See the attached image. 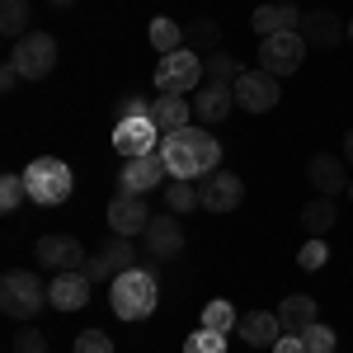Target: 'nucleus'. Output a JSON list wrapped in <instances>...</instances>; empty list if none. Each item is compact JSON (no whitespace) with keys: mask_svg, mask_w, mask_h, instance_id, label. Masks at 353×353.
Instances as JSON below:
<instances>
[{"mask_svg":"<svg viewBox=\"0 0 353 353\" xmlns=\"http://www.w3.org/2000/svg\"><path fill=\"white\" fill-rule=\"evenodd\" d=\"M236 321H241V316H236V306H231V301H208V306H203V325H208V330L231 334V330H236Z\"/></svg>","mask_w":353,"mask_h":353,"instance_id":"nucleus-30","label":"nucleus"},{"mask_svg":"<svg viewBox=\"0 0 353 353\" xmlns=\"http://www.w3.org/2000/svg\"><path fill=\"white\" fill-rule=\"evenodd\" d=\"M161 128L151 123V113L146 118H118L113 123V151L123 156V161H132V156H156L161 151Z\"/></svg>","mask_w":353,"mask_h":353,"instance_id":"nucleus-7","label":"nucleus"},{"mask_svg":"<svg viewBox=\"0 0 353 353\" xmlns=\"http://www.w3.org/2000/svg\"><path fill=\"white\" fill-rule=\"evenodd\" d=\"M0 33L14 43L28 33V0H0Z\"/></svg>","mask_w":353,"mask_h":353,"instance_id":"nucleus-26","label":"nucleus"},{"mask_svg":"<svg viewBox=\"0 0 353 353\" xmlns=\"http://www.w3.org/2000/svg\"><path fill=\"white\" fill-rule=\"evenodd\" d=\"M278 321H283L288 334H301V330H311L321 321V306H316V297H306V292H292V297H283V306H278Z\"/></svg>","mask_w":353,"mask_h":353,"instance_id":"nucleus-22","label":"nucleus"},{"mask_svg":"<svg viewBox=\"0 0 353 353\" xmlns=\"http://www.w3.org/2000/svg\"><path fill=\"white\" fill-rule=\"evenodd\" d=\"M208 81V71H203V57L193 52V48H179V52H165L156 61V90L161 94H189L198 85Z\"/></svg>","mask_w":353,"mask_h":353,"instance_id":"nucleus-5","label":"nucleus"},{"mask_svg":"<svg viewBox=\"0 0 353 353\" xmlns=\"http://www.w3.org/2000/svg\"><path fill=\"white\" fill-rule=\"evenodd\" d=\"M10 353H48V339H43V330H14V339H10Z\"/></svg>","mask_w":353,"mask_h":353,"instance_id":"nucleus-34","label":"nucleus"},{"mask_svg":"<svg viewBox=\"0 0 353 353\" xmlns=\"http://www.w3.org/2000/svg\"><path fill=\"white\" fill-rule=\"evenodd\" d=\"M203 71H208V81H221V85H236V76H241L245 66L236 61L231 52H212V57H203Z\"/></svg>","mask_w":353,"mask_h":353,"instance_id":"nucleus-29","label":"nucleus"},{"mask_svg":"<svg viewBox=\"0 0 353 353\" xmlns=\"http://www.w3.org/2000/svg\"><path fill=\"white\" fill-rule=\"evenodd\" d=\"M198 203L221 217V212H236L245 203V184L241 174H231V170H212V174H203V189H198Z\"/></svg>","mask_w":353,"mask_h":353,"instance_id":"nucleus-10","label":"nucleus"},{"mask_svg":"<svg viewBox=\"0 0 353 353\" xmlns=\"http://www.w3.org/2000/svg\"><path fill=\"white\" fill-rule=\"evenodd\" d=\"M52 5H71V0H52Z\"/></svg>","mask_w":353,"mask_h":353,"instance_id":"nucleus-43","label":"nucleus"},{"mask_svg":"<svg viewBox=\"0 0 353 353\" xmlns=\"http://www.w3.org/2000/svg\"><path fill=\"white\" fill-rule=\"evenodd\" d=\"M231 90H236V109L245 113H269L278 104V76H269L264 66H245Z\"/></svg>","mask_w":353,"mask_h":353,"instance_id":"nucleus-9","label":"nucleus"},{"mask_svg":"<svg viewBox=\"0 0 353 353\" xmlns=\"http://www.w3.org/2000/svg\"><path fill=\"white\" fill-rule=\"evenodd\" d=\"M24 198H28L24 174H0V212H14Z\"/></svg>","mask_w":353,"mask_h":353,"instance_id":"nucleus-32","label":"nucleus"},{"mask_svg":"<svg viewBox=\"0 0 353 353\" xmlns=\"http://www.w3.org/2000/svg\"><path fill=\"white\" fill-rule=\"evenodd\" d=\"M151 48H156V52H179V48H184V28L174 24V19H170V14H156V19H151Z\"/></svg>","mask_w":353,"mask_h":353,"instance_id":"nucleus-25","label":"nucleus"},{"mask_svg":"<svg viewBox=\"0 0 353 353\" xmlns=\"http://www.w3.org/2000/svg\"><path fill=\"white\" fill-rule=\"evenodd\" d=\"M146 113H151V99H137V94H128L118 104V118H146Z\"/></svg>","mask_w":353,"mask_h":353,"instance_id":"nucleus-37","label":"nucleus"},{"mask_svg":"<svg viewBox=\"0 0 353 353\" xmlns=\"http://www.w3.org/2000/svg\"><path fill=\"white\" fill-rule=\"evenodd\" d=\"M334 217H339V212H334V198H321V193L301 208V226H306V236H325L330 226H334Z\"/></svg>","mask_w":353,"mask_h":353,"instance_id":"nucleus-24","label":"nucleus"},{"mask_svg":"<svg viewBox=\"0 0 353 353\" xmlns=\"http://www.w3.org/2000/svg\"><path fill=\"white\" fill-rule=\"evenodd\" d=\"M184 353H226V334H221V330L198 325L189 339H184Z\"/></svg>","mask_w":353,"mask_h":353,"instance_id":"nucleus-31","label":"nucleus"},{"mask_svg":"<svg viewBox=\"0 0 353 353\" xmlns=\"http://www.w3.org/2000/svg\"><path fill=\"white\" fill-rule=\"evenodd\" d=\"M90 278H85L81 269L71 273H57L52 283H48V306H57V311H81L85 301H90Z\"/></svg>","mask_w":353,"mask_h":353,"instance_id":"nucleus-19","label":"nucleus"},{"mask_svg":"<svg viewBox=\"0 0 353 353\" xmlns=\"http://www.w3.org/2000/svg\"><path fill=\"white\" fill-rule=\"evenodd\" d=\"M306 184L321 193V198H339V193H349V170H344V156L316 151V156L306 161Z\"/></svg>","mask_w":353,"mask_h":353,"instance_id":"nucleus-11","label":"nucleus"},{"mask_svg":"<svg viewBox=\"0 0 353 353\" xmlns=\"http://www.w3.org/2000/svg\"><path fill=\"white\" fill-rule=\"evenodd\" d=\"M85 278H90V283H104V278H113L109 273V264H104V254H94V259H85Z\"/></svg>","mask_w":353,"mask_h":353,"instance_id":"nucleus-38","label":"nucleus"},{"mask_svg":"<svg viewBox=\"0 0 353 353\" xmlns=\"http://www.w3.org/2000/svg\"><path fill=\"white\" fill-rule=\"evenodd\" d=\"M273 353H306V344H301V334H283V339L273 344Z\"/></svg>","mask_w":353,"mask_h":353,"instance_id":"nucleus-40","label":"nucleus"},{"mask_svg":"<svg viewBox=\"0 0 353 353\" xmlns=\"http://www.w3.org/2000/svg\"><path fill=\"white\" fill-rule=\"evenodd\" d=\"M344 161L353 165V128H349V132H344Z\"/></svg>","mask_w":353,"mask_h":353,"instance_id":"nucleus-41","label":"nucleus"},{"mask_svg":"<svg viewBox=\"0 0 353 353\" xmlns=\"http://www.w3.org/2000/svg\"><path fill=\"white\" fill-rule=\"evenodd\" d=\"M349 43H353V19H349Z\"/></svg>","mask_w":353,"mask_h":353,"instance_id":"nucleus-42","label":"nucleus"},{"mask_svg":"<svg viewBox=\"0 0 353 353\" xmlns=\"http://www.w3.org/2000/svg\"><path fill=\"white\" fill-rule=\"evenodd\" d=\"M141 241H146V254H151V259H174V254H184V226H179V212L151 217L146 231H141Z\"/></svg>","mask_w":353,"mask_h":353,"instance_id":"nucleus-16","label":"nucleus"},{"mask_svg":"<svg viewBox=\"0 0 353 353\" xmlns=\"http://www.w3.org/2000/svg\"><path fill=\"white\" fill-rule=\"evenodd\" d=\"M250 24L259 28V38H269V33H292V28H301V10L288 5V0H273V5H259V10H254Z\"/></svg>","mask_w":353,"mask_h":353,"instance_id":"nucleus-20","label":"nucleus"},{"mask_svg":"<svg viewBox=\"0 0 353 353\" xmlns=\"http://www.w3.org/2000/svg\"><path fill=\"white\" fill-rule=\"evenodd\" d=\"M161 161L170 170V179H203L221 170V141H212L208 128H179V132L161 137Z\"/></svg>","mask_w":353,"mask_h":353,"instance_id":"nucleus-1","label":"nucleus"},{"mask_svg":"<svg viewBox=\"0 0 353 353\" xmlns=\"http://www.w3.org/2000/svg\"><path fill=\"white\" fill-rule=\"evenodd\" d=\"M24 184H28V198H33L38 208H57V203H66L71 189H76L71 165L57 161V156H38V161H28Z\"/></svg>","mask_w":353,"mask_h":353,"instance_id":"nucleus-4","label":"nucleus"},{"mask_svg":"<svg viewBox=\"0 0 353 353\" xmlns=\"http://www.w3.org/2000/svg\"><path fill=\"white\" fill-rule=\"evenodd\" d=\"M349 198H353V179H349Z\"/></svg>","mask_w":353,"mask_h":353,"instance_id":"nucleus-44","label":"nucleus"},{"mask_svg":"<svg viewBox=\"0 0 353 353\" xmlns=\"http://www.w3.org/2000/svg\"><path fill=\"white\" fill-rule=\"evenodd\" d=\"M161 179H170V170H165L161 151L156 156H132V161H123V174H118V193H146L156 189Z\"/></svg>","mask_w":353,"mask_h":353,"instance_id":"nucleus-15","label":"nucleus"},{"mask_svg":"<svg viewBox=\"0 0 353 353\" xmlns=\"http://www.w3.org/2000/svg\"><path fill=\"white\" fill-rule=\"evenodd\" d=\"M165 203H170V212H193V208H203L198 203V189H193V179H170L165 184Z\"/></svg>","mask_w":353,"mask_h":353,"instance_id":"nucleus-28","label":"nucleus"},{"mask_svg":"<svg viewBox=\"0 0 353 353\" xmlns=\"http://www.w3.org/2000/svg\"><path fill=\"white\" fill-rule=\"evenodd\" d=\"M184 48H193L198 57L221 52V28H217V19H193V24H184Z\"/></svg>","mask_w":353,"mask_h":353,"instance_id":"nucleus-23","label":"nucleus"},{"mask_svg":"<svg viewBox=\"0 0 353 353\" xmlns=\"http://www.w3.org/2000/svg\"><path fill=\"white\" fill-rule=\"evenodd\" d=\"M104 221L113 226V236H128V241H132L137 231H146V221H151V212H146V198H141V193H113Z\"/></svg>","mask_w":353,"mask_h":353,"instance_id":"nucleus-13","label":"nucleus"},{"mask_svg":"<svg viewBox=\"0 0 353 353\" xmlns=\"http://www.w3.org/2000/svg\"><path fill=\"white\" fill-rule=\"evenodd\" d=\"M10 61L19 66V76H24V81H43V76H52V66H57V38H52V33L28 28L24 38L14 43Z\"/></svg>","mask_w":353,"mask_h":353,"instance_id":"nucleus-6","label":"nucleus"},{"mask_svg":"<svg viewBox=\"0 0 353 353\" xmlns=\"http://www.w3.org/2000/svg\"><path fill=\"white\" fill-rule=\"evenodd\" d=\"M33 259H38L43 269H52V273L85 269V250H81V241H76V236H38Z\"/></svg>","mask_w":353,"mask_h":353,"instance_id":"nucleus-12","label":"nucleus"},{"mask_svg":"<svg viewBox=\"0 0 353 353\" xmlns=\"http://www.w3.org/2000/svg\"><path fill=\"white\" fill-rule=\"evenodd\" d=\"M236 334H241L250 349H273L288 330H283V321H278V311H250V316L236 321Z\"/></svg>","mask_w":353,"mask_h":353,"instance_id":"nucleus-18","label":"nucleus"},{"mask_svg":"<svg viewBox=\"0 0 353 353\" xmlns=\"http://www.w3.org/2000/svg\"><path fill=\"white\" fill-rule=\"evenodd\" d=\"M104 264H109V273L118 278V273L137 269V245L128 241V236H113L109 245H104Z\"/></svg>","mask_w":353,"mask_h":353,"instance_id":"nucleus-27","label":"nucleus"},{"mask_svg":"<svg viewBox=\"0 0 353 353\" xmlns=\"http://www.w3.org/2000/svg\"><path fill=\"white\" fill-rule=\"evenodd\" d=\"M231 109H236V90L231 85H221V81L198 85V94H193V118L198 123H221Z\"/></svg>","mask_w":353,"mask_h":353,"instance_id":"nucleus-17","label":"nucleus"},{"mask_svg":"<svg viewBox=\"0 0 353 353\" xmlns=\"http://www.w3.org/2000/svg\"><path fill=\"white\" fill-rule=\"evenodd\" d=\"M301 57H306V38H301L297 28H292V33H269V38H259V66H264L269 76H292L301 66Z\"/></svg>","mask_w":353,"mask_h":353,"instance_id":"nucleus-8","label":"nucleus"},{"mask_svg":"<svg viewBox=\"0 0 353 353\" xmlns=\"http://www.w3.org/2000/svg\"><path fill=\"white\" fill-rule=\"evenodd\" d=\"M48 306V283L28 269H10L0 278V311L10 321H33Z\"/></svg>","mask_w":353,"mask_h":353,"instance_id":"nucleus-3","label":"nucleus"},{"mask_svg":"<svg viewBox=\"0 0 353 353\" xmlns=\"http://www.w3.org/2000/svg\"><path fill=\"white\" fill-rule=\"evenodd\" d=\"M19 81H24V76H19V66H14V61H5V66H0V90L10 94V90H14Z\"/></svg>","mask_w":353,"mask_h":353,"instance_id":"nucleus-39","label":"nucleus"},{"mask_svg":"<svg viewBox=\"0 0 353 353\" xmlns=\"http://www.w3.org/2000/svg\"><path fill=\"white\" fill-rule=\"evenodd\" d=\"M109 306H113V316L118 321H146L156 306H161V278L151 269H128V273H118L113 278V288H109Z\"/></svg>","mask_w":353,"mask_h":353,"instance_id":"nucleus-2","label":"nucleus"},{"mask_svg":"<svg viewBox=\"0 0 353 353\" xmlns=\"http://www.w3.org/2000/svg\"><path fill=\"white\" fill-rule=\"evenodd\" d=\"M71 353H113V339L104 334V330H81Z\"/></svg>","mask_w":353,"mask_h":353,"instance_id":"nucleus-35","label":"nucleus"},{"mask_svg":"<svg viewBox=\"0 0 353 353\" xmlns=\"http://www.w3.org/2000/svg\"><path fill=\"white\" fill-rule=\"evenodd\" d=\"M189 118H193V99H184V94H156V99H151V123H156L161 132L189 128Z\"/></svg>","mask_w":353,"mask_h":353,"instance_id":"nucleus-21","label":"nucleus"},{"mask_svg":"<svg viewBox=\"0 0 353 353\" xmlns=\"http://www.w3.org/2000/svg\"><path fill=\"white\" fill-rule=\"evenodd\" d=\"M301 344H306V353H334V330L316 321L311 330H301Z\"/></svg>","mask_w":353,"mask_h":353,"instance_id":"nucleus-33","label":"nucleus"},{"mask_svg":"<svg viewBox=\"0 0 353 353\" xmlns=\"http://www.w3.org/2000/svg\"><path fill=\"white\" fill-rule=\"evenodd\" d=\"M297 33L306 38V48H321V52H330V48H339V43L349 38V24H344L339 14H330V10H306Z\"/></svg>","mask_w":353,"mask_h":353,"instance_id":"nucleus-14","label":"nucleus"},{"mask_svg":"<svg viewBox=\"0 0 353 353\" xmlns=\"http://www.w3.org/2000/svg\"><path fill=\"white\" fill-rule=\"evenodd\" d=\"M325 259H330V254H325V241H321V236H311V241L301 245V254H297V264H301L306 273H316Z\"/></svg>","mask_w":353,"mask_h":353,"instance_id":"nucleus-36","label":"nucleus"}]
</instances>
